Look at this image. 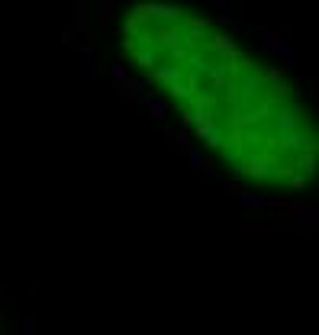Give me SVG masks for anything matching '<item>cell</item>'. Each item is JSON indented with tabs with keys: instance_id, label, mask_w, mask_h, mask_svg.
<instances>
[{
	"instance_id": "1",
	"label": "cell",
	"mask_w": 319,
	"mask_h": 335,
	"mask_svg": "<svg viewBox=\"0 0 319 335\" xmlns=\"http://www.w3.org/2000/svg\"><path fill=\"white\" fill-rule=\"evenodd\" d=\"M242 232H249V235H252V232H274V226H264V222H245V226H242Z\"/></svg>"
}]
</instances>
